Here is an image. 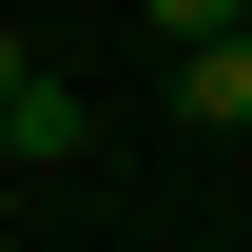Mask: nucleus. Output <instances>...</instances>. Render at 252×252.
<instances>
[{"mask_svg":"<svg viewBox=\"0 0 252 252\" xmlns=\"http://www.w3.org/2000/svg\"><path fill=\"white\" fill-rule=\"evenodd\" d=\"M175 136H252V20L233 39H175Z\"/></svg>","mask_w":252,"mask_h":252,"instance_id":"f03ea898","label":"nucleus"},{"mask_svg":"<svg viewBox=\"0 0 252 252\" xmlns=\"http://www.w3.org/2000/svg\"><path fill=\"white\" fill-rule=\"evenodd\" d=\"M136 20H156V39H233L252 0H136Z\"/></svg>","mask_w":252,"mask_h":252,"instance_id":"7ed1b4c3","label":"nucleus"},{"mask_svg":"<svg viewBox=\"0 0 252 252\" xmlns=\"http://www.w3.org/2000/svg\"><path fill=\"white\" fill-rule=\"evenodd\" d=\"M20 78H39V39H20V20H0V97H20Z\"/></svg>","mask_w":252,"mask_h":252,"instance_id":"20e7f679","label":"nucleus"},{"mask_svg":"<svg viewBox=\"0 0 252 252\" xmlns=\"http://www.w3.org/2000/svg\"><path fill=\"white\" fill-rule=\"evenodd\" d=\"M0 156H20V175H78L97 156V97L78 78H20V97H0Z\"/></svg>","mask_w":252,"mask_h":252,"instance_id":"f257e3e1","label":"nucleus"}]
</instances>
